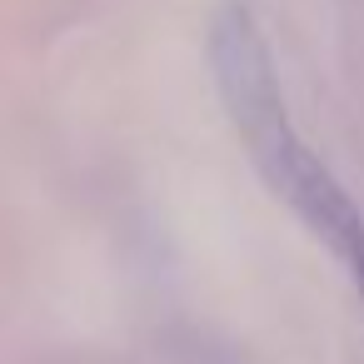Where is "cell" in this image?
Instances as JSON below:
<instances>
[{
	"mask_svg": "<svg viewBox=\"0 0 364 364\" xmlns=\"http://www.w3.org/2000/svg\"><path fill=\"white\" fill-rule=\"evenodd\" d=\"M210 65H215L220 100H225L240 140L250 145L264 185L329 245V255L349 269V279L364 299V210L329 175V165L299 145L284 95H279V80H274V65H269V46L255 31L245 6H230L215 21Z\"/></svg>",
	"mask_w": 364,
	"mask_h": 364,
	"instance_id": "cell-1",
	"label": "cell"
}]
</instances>
